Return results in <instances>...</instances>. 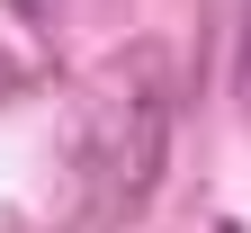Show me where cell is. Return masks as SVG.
<instances>
[{"label":"cell","mask_w":251,"mask_h":233,"mask_svg":"<svg viewBox=\"0 0 251 233\" xmlns=\"http://www.w3.org/2000/svg\"><path fill=\"white\" fill-rule=\"evenodd\" d=\"M0 90H9V72H0Z\"/></svg>","instance_id":"3957f363"},{"label":"cell","mask_w":251,"mask_h":233,"mask_svg":"<svg viewBox=\"0 0 251 233\" xmlns=\"http://www.w3.org/2000/svg\"><path fill=\"white\" fill-rule=\"evenodd\" d=\"M162 171V90H144L126 72V90L99 108V197L108 207H135Z\"/></svg>","instance_id":"6da1fadb"},{"label":"cell","mask_w":251,"mask_h":233,"mask_svg":"<svg viewBox=\"0 0 251 233\" xmlns=\"http://www.w3.org/2000/svg\"><path fill=\"white\" fill-rule=\"evenodd\" d=\"M215 233H233V224H215Z\"/></svg>","instance_id":"277c9868"},{"label":"cell","mask_w":251,"mask_h":233,"mask_svg":"<svg viewBox=\"0 0 251 233\" xmlns=\"http://www.w3.org/2000/svg\"><path fill=\"white\" fill-rule=\"evenodd\" d=\"M233 81H242V108H251V9H242V63H233Z\"/></svg>","instance_id":"7a4b0ae2"}]
</instances>
